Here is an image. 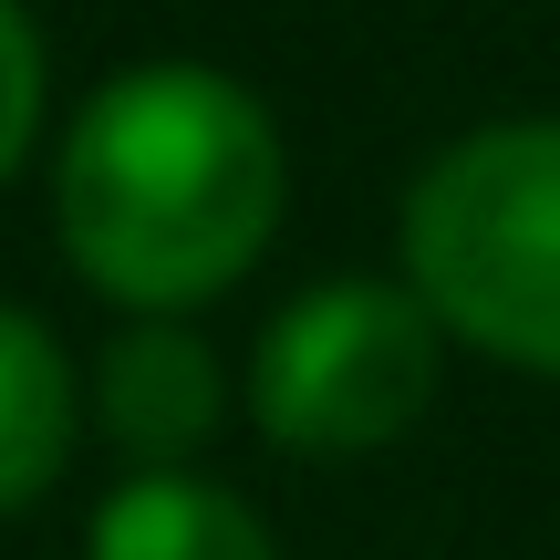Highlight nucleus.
<instances>
[{
  "mask_svg": "<svg viewBox=\"0 0 560 560\" xmlns=\"http://www.w3.org/2000/svg\"><path fill=\"white\" fill-rule=\"evenodd\" d=\"M280 208H291L280 125L219 62H125L83 94L52 156L62 260L136 322H177L240 291L280 240Z\"/></svg>",
  "mask_w": 560,
  "mask_h": 560,
  "instance_id": "1",
  "label": "nucleus"
},
{
  "mask_svg": "<svg viewBox=\"0 0 560 560\" xmlns=\"http://www.w3.org/2000/svg\"><path fill=\"white\" fill-rule=\"evenodd\" d=\"M73 436H83L73 353L52 342V322L0 301V520H21V509L73 467Z\"/></svg>",
  "mask_w": 560,
  "mask_h": 560,
  "instance_id": "6",
  "label": "nucleus"
},
{
  "mask_svg": "<svg viewBox=\"0 0 560 560\" xmlns=\"http://www.w3.org/2000/svg\"><path fill=\"white\" fill-rule=\"evenodd\" d=\"M42 94H52L42 32H32L21 0H0V187L21 177V156H32V136H42Z\"/></svg>",
  "mask_w": 560,
  "mask_h": 560,
  "instance_id": "7",
  "label": "nucleus"
},
{
  "mask_svg": "<svg viewBox=\"0 0 560 560\" xmlns=\"http://www.w3.org/2000/svg\"><path fill=\"white\" fill-rule=\"evenodd\" d=\"M83 416H94V436L115 446L136 478L145 467H187L229 425V374H219L198 322H125L94 353Z\"/></svg>",
  "mask_w": 560,
  "mask_h": 560,
  "instance_id": "4",
  "label": "nucleus"
},
{
  "mask_svg": "<svg viewBox=\"0 0 560 560\" xmlns=\"http://www.w3.org/2000/svg\"><path fill=\"white\" fill-rule=\"evenodd\" d=\"M83 560H280V540L240 488L198 478V467H145L94 499Z\"/></svg>",
  "mask_w": 560,
  "mask_h": 560,
  "instance_id": "5",
  "label": "nucleus"
},
{
  "mask_svg": "<svg viewBox=\"0 0 560 560\" xmlns=\"http://www.w3.org/2000/svg\"><path fill=\"white\" fill-rule=\"evenodd\" d=\"M395 249L446 342L560 384V115L446 136L405 187Z\"/></svg>",
  "mask_w": 560,
  "mask_h": 560,
  "instance_id": "2",
  "label": "nucleus"
},
{
  "mask_svg": "<svg viewBox=\"0 0 560 560\" xmlns=\"http://www.w3.org/2000/svg\"><path fill=\"white\" fill-rule=\"evenodd\" d=\"M446 332L405 280H312L249 342V425L291 457H374L436 405Z\"/></svg>",
  "mask_w": 560,
  "mask_h": 560,
  "instance_id": "3",
  "label": "nucleus"
}]
</instances>
